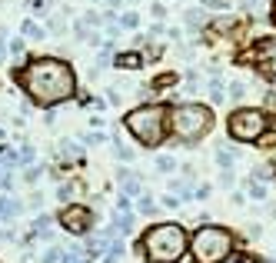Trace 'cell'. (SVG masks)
<instances>
[{"instance_id":"6da1fadb","label":"cell","mask_w":276,"mask_h":263,"mask_svg":"<svg viewBox=\"0 0 276 263\" xmlns=\"http://www.w3.org/2000/svg\"><path fill=\"white\" fill-rule=\"evenodd\" d=\"M14 80L20 83L27 97L40 107H57L63 100H70L77 94V77H73V67L60 57H33L27 67L14 70Z\"/></svg>"},{"instance_id":"7a4b0ae2","label":"cell","mask_w":276,"mask_h":263,"mask_svg":"<svg viewBox=\"0 0 276 263\" xmlns=\"http://www.w3.org/2000/svg\"><path fill=\"white\" fill-rule=\"evenodd\" d=\"M187 230L180 224H157L143 233L140 253L147 263H180V256L187 253Z\"/></svg>"},{"instance_id":"3957f363","label":"cell","mask_w":276,"mask_h":263,"mask_svg":"<svg viewBox=\"0 0 276 263\" xmlns=\"http://www.w3.org/2000/svg\"><path fill=\"white\" fill-rule=\"evenodd\" d=\"M166 117H170L173 140H180L183 147H193L213 130V110L203 104H176Z\"/></svg>"},{"instance_id":"277c9868","label":"cell","mask_w":276,"mask_h":263,"mask_svg":"<svg viewBox=\"0 0 276 263\" xmlns=\"http://www.w3.org/2000/svg\"><path fill=\"white\" fill-rule=\"evenodd\" d=\"M166 107H157V104H147V107H136V110L126 113V130L140 140L143 147H157L166 134Z\"/></svg>"},{"instance_id":"5b68a950","label":"cell","mask_w":276,"mask_h":263,"mask_svg":"<svg viewBox=\"0 0 276 263\" xmlns=\"http://www.w3.org/2000/svg\"><path fill=\"white\" fill-rule=\"evenodd\" d=\"M233 250V237L223 227H200L190 237V253L197 263H220L223 256H229Z\"/></svg>"},{"instance_id":"8992f818","label":"cell","mask_w":276,"mask_h":263,"mask_svg":"<svg viewBox=\"0 0 276 263\" xmlns=\"http://www.w3.org/2000/svg\"><path fill=\"white\" fill-rule=\"evenodd\" d=\"M226 127H229V137H233V140L253 144V140H260V137H263V130H266V120H263L260 110H253V107H240V110L229 113Z\"/></svg>"},{"instance_id":"52a82bcc","label":"cell","mask_w":276,"mask_h":263,"mask_svg":"<svg viewBox=\"0 0 276 263\" xmlns=\"http://www.w3.org/2000/svg\"><path fill=\"white\" fill-rule=\"evenodd\" d=\"M90 224H94V213H90L87 207H77V203H73V207H67L60 213V227L67 233H87Z\"/></svg>"},{"instance_id":"ba28073f","label":"cell","mask_w":276,"mask_h":263,"mask_svg":"<svg viewBox=\"0 0 276 263\" xmlns=\"http://www.w3.org/2000/svg\"><path fill=\"white\" fill-rule=\"evenodd\" d=\"M253 60L266 73H276V37H263L260 43L253 47Z\"/></svg>"},{"instance_id":"9c48e42d","label":"cell","mask_w":276,"mask_h":263,"mask_svg":"<svg viewBox=\"0 0 276 263\" xmlns=\"http://www.w3.org/2000/svg\"><path fill=\"white\" fill-rule=\"evenodd\" d=\"M120 193L123 197H140V177L133 170H120Z\"/></svg>"},{"instance_id":"30bf717a","label":"cell","mask_w":276,"mask_h":263,"mask_svg":"<svg viewBox=\"0 0 276 263\" xmlns=\"http://www.w3.org/2000/svg\"><path fill=\"white\" fill-rule=\"evenodd\" d=\"M110 230L117 233V237H126V233L133 230V216H130V213H117V216H113V227H110Z\"/></svg>"},{"instance_id":"8fae6325","label":"cell","mask_w":276,"mask_h":263,"mask_svg":"<svg viewBox=\"0 0 276 263\" xmlns=\"http://www.w3.org/2000/svg\"><path fill=\"white\" fill-rule=\"evenodd\" d=\"M140 64H143L140 54H120V57H117V67H120V70H123V67H126V70H136Z\"/></svg>"},{"instance_id":"7c38bea8","label":"cell","mask_w":276,"mask_h":263,"mask_svg":"<svg viewBox=\"0 0 276 263\" xmlns=\"http://www.w3.org/2000/svg\"><path fill=\"white\" fill-rule=\"evenodd\" d=\"M233 160H237L233 150H216V163H220V167H233Z\"/></svg>"},{"instance_id":"4fadbf2b","label":"cell","mask_w":276,"mask_h":263,"mask_svg":"<svg viewBox=\"0 0 276 263\" xmlns=\"http://www.w3.org/2000/svg\"><path fill=\"white\" fill-rule=\"evenodd\" d=\"M14 213H20V207L14 200H0V216H14Z\"/></svg>"},{"instance_id":"5bb4252c","label":"cell","mask_w":276,"mask_h":263,"mask_svg":"<svg viewBox=\"0 0 276 263\" xmlns=\"http://www.w3.org/2000/svg\"><path fill=\"white\" fill-rule=\"evenodd\" d=\"M266 197V187L256 184V177H253V184H250V200H263Z\"/></svg>"},{"instance_id":"9a60e30c","label":"cell","mask_w":276,"mask_h":263,"mask_svg":"<svg viewBox=\"0 0 276 263\" xmlns=\"http://www.w3.org/2000/svg\"><path fill=\"white\" fill-rule=\"evenodd\" d=\"M140 213H157V203H153V197H140Z\"/></svg>"},{"instance_id":"2e32d148","label":"cell","mask_w":276,"mask_h":263,"mask_svg":"<svg viewBox=\"0 0 276 263\" xmlns=\"http://www.w3.org/2000/svg\"><path fill=\"white\" fill-rule=\"evenodd\" d=\"M220 263H256L253 256H246V253H237V256H223Z\"/></svg>"},{"instance_id":"e0dca14e","label":"cell","mask_w":276,"mask_h":263,"mask_svg":"<svg viewBox=\"0 0 276 263\" xmlns=\"http://www.w3.org/2000/svg\"><path fill=\"white\" fill-rule=\"evenodd\" d=\"M113 153H117L120 160H130V157H133V150H130V147H123V144H113Z\"/></svg>"},{"instance_id":"ac0fdd59","label":"cell","mask_w":276,"mask_h":263,"mask_svg":"<svg viewBox=\"0 0 276 263\" xmlns=\"http://www.w3.org/2000/svg\"><path fill=\"white\" fill-rule=\"evenodd\" d=\"M157 167H160V170H166V173H170V170L176 167V160H173V157H160V160H157Z\"/></svg>"},{"instance_id":"d6986e66","label":"cell","mask_w":276,"mask_h":263,"mask_svg":"<svg viewBox=\"0 0 276 263\" xmlns=\"http://www.w3.org/2000/svg\"><path fill=\"white\" fill-rule=\"evenodd\" d=\"M243 83H229V97H233V100H243Z\"/></svg>"},{"instance_id":"ffe728a7","label":"cell","mask_w":276,"mask_h":263,"mask_svg":"<svg viewBox=\"0 0 276 263\" xmlns=\"http://www.w3.org/2000/svg\"><path fill=\"white\" fill-rule=\"evenodd\" d=\"M187 24H190V27H200V10H197V7L187 10Z\"/></svg>"},{"instance_id":"44dd1931","label":"cell","mask_w":276,"mask_h":263,"mask_svg":"<svg viewBox=\"0 0 276 263\" xmlns=\"http://www.w3.org/2000/svg\"><path fill=\"white\" fill-rule=\"evenodd\" d=\"M253 177H260V180H269V177H273V170H269V167H256V170H253Z\"/></svg>"},{"instance_id":"7402d4cb","label":"cell","mask_w":276,"mask_h":263,"mask_svg":"<svg viewBox=\"0 0 276 263\" xmlns=\"http://www.w3.org/2000/svg\"><path fill=\"white\" fill-rule=\"evenodd\" d=\"M136 24H140V17H136V14H123V27H136Z\"/></svg>"},{"instance_id":"603a6c76","label":"cell","mask_w":276,"mask_h":263,"mask_svg":"<svg viewBox=\"0 0 276 263\" xmlns=\"http://www.w3.org/2000/svg\"><path fill=\"white\" fill-rule=\"evenodd\" d=\"M150 14L157 17V20H163V17H166V7H163V4H153V10H150Z\"/></svg>"},{"instance_id":"cb8c5ba5","label":"cell","mask_w":276,"mask_h":263,"mask_svg":"<svg viewBox=\"0 0 276 263\" xmlns=\"http://www.w3.org/2000/svg\"><path fill=\"white\" fill-rule=\"evenodd\" d=\"M43 263H60V250H47V256H43Z\"/></svg>"},{"instance_id":"d4e9b609","label":"cell","mask_w":276,"mask_h":263,"mask_svg":"<svg viewBox=\"0 0 276 263\" xmlns=\"http://www.w3.org/2000/svg\"><path fill=\"white\" fill-rule=\"evenodd\" d=\"M206 7H216V10H223V7H229V0H203Z\"/></svg>"},{"instance_id":"484cf974","label":"cell","mask_w":276,"mask_h":263,"mask_svg":"<svg viewBox=\"0 0 276 263\" xmlns=\"http://www.w3.org/2000/svg\"><path fill=\"white\" fill-rule=\"evenodd\" d=\"M24 30H27V33H30V37H43V30H40V27H37V24H27V27H24Z\"/></svg>"},{"instance_id":"4316f807","label":"cell","mask_w":276,"mask_h":263,"mask_svg":"<svg viewBox=\"0 0 276 263\" xmlns=\"http://www.w3.org/2000/svg\"><path fill=\"white\" fill-rule=\"evenodd\" d=\"M10 54H14V57L24 54V40H14V43H10Z\"/></svg>"},{"instance_id":"83f0119b","label":"cell","mask_w":276,"mask_h":263,"mask_svg":"<svg viewBox=\"0 0 276 263\" xmlns=\"http://www.w3.org/2000/svg\"><path fill=\"white\" fill-rule=\"evenodd\" d=\"M87 144H103V134H87Z\"/></svg>"},{"instance_id":"f1b7e54d","label":"cell","mask_w":276,"mask_h":263,"mask_svg":"<svg viewBox=\"0 0 276 263\" xmlns=\"http://www.w3.org/2000/svg\"><path fill=\"white\" fill-rule=\"evenodd\" d=\"M260 4H263V0H243V7H246V10H253V7H260Z\"/></svg>"},{"instance_id":"f546056e","label":"cell","mask_w":276,"mask_h":263,"mask_svg":"<svg viewBox=\"0 0 276 263\" xmlns=\"http://www.w3.org/2000/svg\"><path fill=\"white\" fill-rule=\"evenodd\" d=\"M266 107H269V110H276V94H269V97H266Z\"/></svg>"},{"instance_id":"4dcf8cb0","label":"cell","mask_w":276,"mask_h":263,"mask_svg":"<svg viewBox=\"0 0 276 263\" xmlns=\"http://www.w3.org/2000/svg\"><path fill=\"white\" fill-rule=\"evenodd\" d=\"M110 4H113V7H117V4H120V0H110Z\"/></svg>"},{"instance_id":"1f68e13d","label":"cell","mask_w":276,"mask_h":263,"mask_svg":"<svg viewBox=\"0 0 276 263\" xmlns=\"http://www.w3.org/2000/svg\"><path fill=\"white\" fill-rule=\"evenodd\" d=\"M130 4H136V0H130Z\"/></svg>"},{"instance_id":"d6a6232c","label":"cell","mask_w":276,"mask_h":263,"mask_svg":"<svg viewBox=\"0 0 276 263\" xmlns=\"http://www.w3.org/2000/svg\"><path fill=\"white\" fill-rule=\"evenodd\" d=\"M273 130H276V123H273Z\"/></svg>"}]
</instances>
